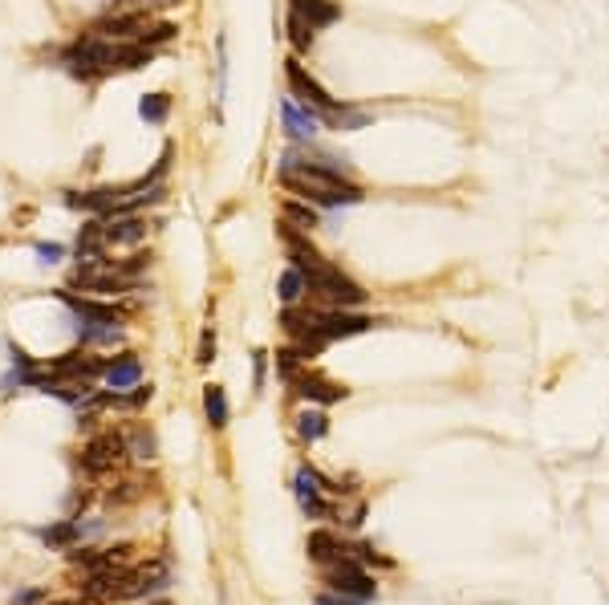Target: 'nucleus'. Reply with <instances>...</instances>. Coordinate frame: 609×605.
Listing matches in <instances>:
<instances>
[{"mask_svg":"<svg viewBox=\"0 0 609 605\" xmlns=\"http://www.w3.org/2000/svg\"><path fill=\"white\" fill-rule=\"evenodd\" d=\"M252 365H257V374H252V386H265V370H268V354L265 350H257V354H252Z\"/></svg>","mask_w":609,"mask_h":605,"instance_id":"obj_28","label":"nucleus"},{"mask_svg":"<svg viewBox=\"0 0 609 605\" xmlns=\"http://www.w3.org/2000/svg\"><path fill=\"white\" fill-rule=\"evenodd\" d=\"M37 256H41V264H58V260L66 256V248H61V244H37Z\"/></svg>","mask_w":609,"mask_h":605,"instance_id":"obj_27","label":"nucleus"},{"mask_svg":"<svg viewBox=\"0 0 609 605\" xmlns=\"http://www.w3.org/2000/svg\"><path fill=\"white\" fill-rule=\"evenodd\" d=\"M126 443H130L134 460H154V452H159V439H154V431H146V427L130 431V435H126Z\"/></svg>","mask_w":609,"mask_h":605,"instance_id":"obj_20","label":"nucleus"},{"mask_svg":"<svg viewBox=\"0 0 609 605\" xmlns=\"http://www.w3.org/2000/svg\"><path fill=\"white\" fill-rule=\"evenodd\" d=\"M66 66L74 77H98L118 69V41L106 37H82L66 49Z\"/></svg>","mask_w":609,"mask_h":605,"instance_id":"obj_2","label":"nucleus"},{"mask_svg":"<svg viewBox=\"0 0 609 605\" xmlns=\"http://www.w3.org/2000/svg\"><path fill=\"white\" fill-rule=\"evenodd\" d=\"M171 37H175V25H167V20H162V25H154V29H146L138 41H143L146 49H151V45H162V41H171Z\"/></svg>","mask_w":609,"mask_h":605,"instance_id":"obj_24","label":"nucleus"},{"mask_svg":"<svg viewBox=\"0 0 609 605\" xmlns=\"http://www.w3.org/2000/svg\"><path fill=\"white\" fill-rule=\"evenodd\" d=\"M77 537H82V524H77V520H61V524L45 529V545H74Z\"/></svg>","mask_w":609,"mask_h":605,"instance_id":"obj_22","label":"nucleus"},{"mask_svg":"<svg viewBox=\"0 0 609 605\" xmlns=\"http://www.w3.org/2000/svg\"><path fill=\"white\" fill-rule=\"evenodd\" d=\"M281 122H285V130L293 138H313L317 130H321V114H317L313 106H304L301 98H293V94L281 102Z\"/></svg>","mask_w":609,"mask_h":605,"instance_id":"obj_8","label":"nucleus"},{"mask_svg":"<svg viewBox=\"0 0 609 605\" xmlns=\"http://www.w3.org/2000/svg\"><path fill=\"white\" fill-rule=\"evenodd\" d=\"M203 411H208V423L211 427H228V394L224 386H203Z\"/></svg>","mask_w":609,"mask_h":605,"instance_id":"obj_16","label":"nucleus"},{"mask_svg":"<svg viewBox=\"0 0 609 605\" xmlns=\"http://www.w3.org/2000/svg\"><path fill=\"white\" fill-rule=\"evenodd\" d=\"M276 179L293 195H301L309 203H321V208H353V203H362V187L345 179V159L342 163L329 159V154H317V163L285 159Z\"/></svg>","mask_w":609,"mask_h":605,"instance_id":"obj_1","label":"nucleus"},{"mask_svg":"<svg viewBox=\"0 0 609 605\" xmlns=\"http://www.w3.org/2000/svg\"><path fill=\"white\" fill-rule=\"evenodd\" d=\"M167 114H171V98L167 94H146L138 102V118L143 122H167Z\"/></svg>","mask_w":609,"mask_h":605,"instance_id":"obj_19","label":"nucleus"},{"mask_svg":"<svg viewBox=\"0 0 609 605\" xmlns=\"http://www.w3.org/2000/svg\"><path fill=\"white\" fill-rule=\"evenodd\" d=\"M293 390L301 394L304 403H342L345 394V386H337V382H329V378H321V374H309V370H301V374L293 378Z\"/></svg>","mask_w":609,"mask_h":605,"instance_id":"obj_9","label":"nucleus"},{"mask_svg":"<svg viewBox=\"0 0 609 605\" xmlns=\"http://www.w3.org/2000/svg\"><path fill=\"white\" fill-rule=\"evenodd\" d=\"M102 240H106V248H134V244L146 240V224L138 220V216H106Z\"/></svg>","mask_w":609,"mask_h":605,"instance_id":"obj_7","label":"nucleus"},{"mask_svg":"<svg viewBox=\"0 0 609 605\" xmlns=\"http://www.w3.org/2000/svg\"><path fill=\"white\" fill-rule=\"evenodd\" d=\"M45 605H82V601H45Z\"/></svg>","mask_w":609,"mask_h":605,"instance_id":"obj_31","label":"nucleus"},{"mask_svg":"<svg viewBox=\"0 0 609 605\" xmlns=\"http://www.w3.org/2000/svg\"><path fill=\"white\" fill-rule=\"evenodd\" d=\"M304 553H309V561H317V565H337V561H345V545L337 532H309Z\"/></svg>","mask_w":609,"mask_h":605,"instance_id":"obj_12","label":"nucleus"},{"mask_svg":"<svg viewBox=\"0 0 609 605\" xmlns=\"http://www.w3.org/2000/svg\"><path fill=\"white\" fill-rule=\"evenodd\" d=\"M325 122L337 126V130H362V126L370 122V114H366V110H353V106H337Z\"/></svg>","mask_w":609,"mask_h":605,"instance_id":"obj_21","label":"nucleus"},{"mask_svg":"<svg viewBox=\"0 0 609 605\" xmlns=\"http://www.w3.org/2000/svg\"><path fill=\"white\" fill-rule=\"evenodd\" d=\"M211 358H216V329H203V334H200V354H195V362H200V365H208L211 362Z\"/></svg>","mask_w":609,"mask_h":605,"instance_id":"obj_25","label":"nucleus"},{"mask_svg":"<svg viewBox=\"0 0 609 605\" xmlns=\"http://www.w3.org/2000/svg\"><path fill=\"white\" fill-rule=\"evenodd\" d=\"M118 4H146V9H162V4H179V0H118Z\"/></svg>","mask_w":609,"mask_h":605,"instance_id":"obj_30","label":"nucleus"},{"mask_svg":"<svg viewBox=\"0 0 609 605\" xmlns=\"http://www.w3.org/2000/svg\"><path fill=\"white\" fill-rule=\"evenodd\" d=\"M317 605H366V601H358V597H350V593H317Z\"/></svg>","mask_w":609,"mask_h":605,"instance_id":"obj_26","label":"nucleus"},{"mask_svg":"<svg viewBox=\"0 0 609 605\" xmlns=\"http://www.w3.org/2000/svg\"><path fill=\"white\" fill-rule=\"evenodd\" d=\"M41 597H45V589H25V593H17V605H37Z\"/></svg>","mask_w":609,"mask_h":605,"instance_id":"obj_29","label":"nucleus"},{"mask_svg":"<svg viewBox=\"0 0 609 605\" xmlns=\"http://www.w3.org/2000/svg\"><path fill=\"white\" fill-rule=\"evenodd\" d=\"M138 378H143V362L134 354H123L118 362L106 365V386L110 390H130V386H138Z\"/></svg>","mask_w":609,"mask_h":605,"instance_id":"obj_13","label":"nucleus"},{"mask_svg":"<svg viewBox=\"0 0 609 605\" xmlns=\"http://www.w3.org/2000/svg\"><path fill=\"white\" fill-rule=\"evenodd\" d=\"M61 301H66L69 309H74L82 321H110V326H118V313L110 305H98V301H82L74 297V293H61Z\"/></svg>","mask_w":609,"mask_h":605,"instance_id":"obj_15","label":"nucleus"},{"mask_svg":"<svg viewBox=\"0 0 609 605\" xmlns=\"http://www.w3.org/2000/svg\"><path fill=\"white\" fill-rule=\"evenodd\" d=\"M313 33H317V29H309V25H304V20L297 17V12H289V41H293L297 53H304V49L313 45Z\"/></svg>","mask_w":609,"mask_h":605,"instance_id":"obj_23","label":"nucleus"},{"mask_svg":"<svg viewBox=\"0 0 609 605\" xmlns=\"http://www.w3.org/2000/svg\"><path fill=\"white\" fill-rule=\"evenodd\" d=\"M285 74H289V90H293V98H301L304 106H313L317 114H321V122L337 110V98L329 94V90H325L321 82H317V77L309 74V69H304L297 58L285 61Z\"/></svg>","mask_w":609,"mask_h":605,"instance_id":"obj_4","label":"nucleus"},{"mask_svg":"<svg viewBox=\"0 0 609 605\" xmlns=\"http://www.w3.org/2000/svg\"><path fill=\"white\" fill-rule=\"evenodd\" d=\"M374 321L362 318V313H350V309H317V334H321V342L329 346V342H337V337H358L366 334Z\"/></svg>","mask_w":609,"mask_h":605,"instance_id":"obj_5","label":"nucleus"},{"mask_svg":"<svg viewBox=\"0 0 609 605\" xmlns=\"http://www.w3.org/2000/svg\"><path fill=\"white\" fill-rule=\"evenodd\" d=\"M289 12H297L309 29H325V25H334L342 17L334 0H289Z\"/></svg>","mask_w":609,"mask_h":605,"instance_id":"obj_11","label":"nucleus"},{"mask_svg":"<svg viewBox=\"0 0 609 605\" xmlns=\"http://www.w3.org/2000/svg\"><path fill=\"white\" fill-rule=\"evenodd\" d=\"M329 585H334L337 593L358 597V601H370V597H374V577H366L362 565H353L350 557L337 561V565L329 569Z\"/></svg>","mask_w":609,"mask_h":605,"instance_id":"obj_6","label":"nucleus"},{"mask_svg":"<svg viewBox=\"0 0 609 605\" xmlns=\"http://www.w3.org/2000/svg\"><path fill=\"white\" fill-rule=\"evenodd\" d=\"M130 455V443H126V435L118 431H102L94 435V439L82 447V468L90 471V475H106V471H115L118 463Z\"/></svg>","mask_w":609,"mask_h":605,"instance_id":"obj_3","label":"nucleus"},{"mask_svg":"<svg viewBox=\"0 0 609 605\" xmlns=\"http://www.w3.org/2000/svg\"><path fill=\"white\" fill-rule=\"evenodd\" d=\"M325 431H329V419H325L321 411H301L297 414V435H301L304 443L325 439Z\"/></svg>","mask_w":609,"mask_h":605,"instance_id":"obj_17","label":"nucleus"},{"mask_svg":"<svg viewBox=\"0 0 609 605\" xmlns=\"http://www.w3.org/2000/svg\"><path fill=\"white\" fill-rule=\"evenodd\" d=\"M304 293H309V285H304V277L293 269V264H289V269L281 272V285H276V297L285 301V305H297V301H301Z\"/></svg>","mask_w":609,"mask_h":605,"instance_id":"obj_18","label":"nucleus"},{"mask_svg":"<svg viewBox=\"0 0 609 605\" xmlns=\"http://www.w3.org/2000/svg\"><path fill=\"white\" fill-rule=\"evenodd\" d=\"M281 220H285V228H297V232L317 228V212L309 208V200H285L281 203Z\"/></svg>","mask_w":609,"mask_h":605,"instance_id":"obj_14","label":"nucleus"},{"mask_svg":"<svg viewBox=\"0 0 609 605\" xmlns=\"http://www.w3.org/2000/svg\"><path fill=\"white\" fill-rule=\"evenodd\" d=\"M293 488H297V499H301V508L309 512V516H325V499H321V491H334L329 483H321V475H317L313 468H301L297 471V480H293Z\"/></svg>","mask_w":609,"mask_h":605,"instance_id":"obj_10","label":"nucleus"}]
</instances>
